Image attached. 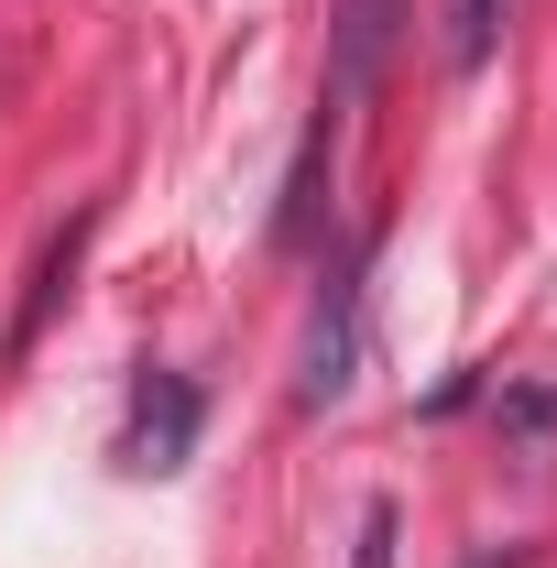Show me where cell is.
I'll return each instance as SVG.
<instances>
[{"label": "cell", "mask_w": 557, "mask_h": 568, "mask_svg": "<svg viewBox=\"0 0 557 568\" xmlns=\"http://www.w3.org/2000/svg\"><path fill=\"white\" fill-rule=\"evenodd\" d=\"M503 11H514V0H448V33H437V44H448V67H459V77L503 44Z\"/></svg>", "instance_id": "obj_4"}, {"label": "cell", "mask_w": 557, "mask_h": 568, "mask_svg": "<svg viewBox=\"0 0 557 568\" xmlns=\"http://www.w3.org/2000/svg\"><path fill=\"white\" fill-rule=\"evenodd\" d=\"M350 351H361V284L328 274V295L306 306V351H295V405L306 416H328L350 394Z\"/></svg>", "instance_id": "obj_1"}, {"label": "cell", "mask_w": 557, "mask_h": 568, "mask_svg": "<svg viewBox=\"0 0 557 568\" xmlns=\"http://www.w3.org/2000/svg\"><path fill=\"white\" fill-rule=\"evenodd\" d=\"M186 448H198V383L186 372H142L132 394V470H186Z\"/></svg>", "instance_id": "obj_2"}, {"label": "cell", "mask_w": 557, "mask_h": 568, "mask_svg": "<svg viewBox=\"0 0 557 568\" xmlns=\"http://www.w3.org/2000/svg\"><path fill=\"white\" fill-rule=\"evenodd\" d=\"M503 426L514 437H557V383H503Z\"/></svg>", "instance_id": "obj_5"}, {"label": "cell", "mask_w": 557, "mask_h": 568, "mask_svg": "<svg viewBox=\"0 0 557 568\" xmlns=\"http://www.w3.org/2000/svg\"><path fill=\"white\" fill-rule=\"evenodd\" d=\"M350 568H394V503H383V493L361 503V547H350Z\"/></svg>", "instance_id": "obj_6"}, {"label": "cell", "mask_w": 557, "mask_h": 568, "mask_svg": "<svg viewBox=\"0 0 557 568\" xmlns=\"http://www.w3.org/2000/svg\"><path fill=\"white\" fill-rule=\"evenodd\" d=\"M394 11H405V0H340V67H328V88H317L328 110H350V99L372 88V67L394 55Z\"/></svg>", "instance_id": "obj_3"}, {"label": "cell", "mask_w": 557, "mask_h": 568, "mask_svg": "<svg viewBox=\"0 0 557 568\" xmlns=\"http://www.w3.org/2000/svg\"><path fill=\"white\" fill-rule=\"evenodd\" d=\"M470 568H514V558H503V547H482V558H470Z\"/></svg>", "instance_id": "obj_7"}]
</instances>
